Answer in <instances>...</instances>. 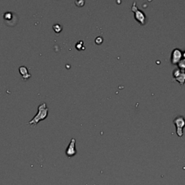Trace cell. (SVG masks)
<instances>
[{"label":"cell","mask_w":185,"mask_h":185,"mask_svg":"<svg viewBox=\"0 0 185 185\" xmlns=\"http://www.w3.org/2000/svg\"><path fill=\"white\" fill-rule=\"evenodd\" d=\"M48 114V108L46 103H42L40 104L38 107V113L35 115L34 117L31 119L29 122H28V124L30 125H36L40 121L44 120L46 118H47Z\"/></svg>","instance_id":"6da1fadb"},{"label":"cell","mask_w":185,"mask_h":185,"mask_svg":"<svg viewBox=\"0 0 185 185\" xmlns=\"http://www.w3.org/2000/svg\"><path fill=\"white\" fill-rule=\"evenodd\" d=\"M131 9L135 15V19L140 25L144 26L146 22L145 14L143 11L140 10V9H138L135 2H133V5H132Z\"/></svg>","instance_id":"7a4b0ae2"},{"label":"cell","mask_w":185,"mask_h":185,"mask_svg":"<svg viewBox=\"0 0 185 185\" xmlns=\"http://www.w3.org/2000/svg\"><path fill=\"white\" fill-rule=\"evenodd\" d=\"M174 123L176 126V133L179 137L183 136V129L185 126V119L182 116H177L174 119Z\"/></svg>","instance_id":"3957f363"},{"label":"cell","mask_w":185,"mask_h":185,"mask_svg":"<svg viewBox=\"0 0 185 185\" xmlns=\"http://www.w3.org/2000/svg\"><path fill=\"white\" fill-rule=\"evenodd\" d=\"M173 77L181 85H183L185 83V72L184 71L182 70V69H175L173 71Z\"/></svg>","instance_id":"277c9868"},{"label":"cell","mask_w":185,"mask_h":185,"mask_svg":"<svg viewBox=\"0 0 185 185\" xmlns=\"http://www.w3.org/2000/svg\"><path fill=\"white\" fill-rule=\"evenodd\" d=\"M4 20L6 21L7 25L9 26V23H14V26L17 24V16L16 14L11 11H7V12H5L3 15Z\"/></svg>","instance_id":"5b68a950"},{"label":"cell","mask_w":185,"mask_h":185,"mask_svg":"<svg viewBox=\"0 0 185 185\" xmlns=\"http://www.w3.org/2000/svg\"><path fill=\"white\" fill-rule=\"evenodd\" d=\"M75 143L76 140L75 138L71 139V141L69 143V145L67 147L66 151H65V153H66L67 156L68 158H72V157L75 156V155L77 154V151H76V147H75Z\"/></svg>","instance_id":"8992f818"},{"label":"cell","mask_w":185,"mask_h":185,"mask_svg":"<svg viewBox=\"0 0 185 185\" xmlns=\"http://www.w3.org/2000/svg\"><path fill=\"white\" fill-rule=\"evenodd\" d=\"M183 57V52L179 48H175L173 50L171 56V62L172 65H176L181 61Z\"/></svg>","instance_id":"52a82bcc"},{"label":"cell","mask_w":185,"mask_h":185,"mask_svg":"<svg viewBox=\"0 0 185 185\" xmlns=\"http://www.w3.org/2000/svg\"><path fill=\"white\" fill-rule=\"evenodd\" d=\"M19 72L22 75V79L23 80H27L28 79L31 77V75L28 72V69L26 66H20L19 67Z\"/></svg>","instance_id":"ba28073f"},{"label":"cell","mask_w":185,"mask_h":185,"mask_svg":"<svg viewBox=\"0 0 185 185\" xmlns=\"http://www.w3.org/2000/svg\"><path fill=\"white\" fill-rule=\"evenodd\" d=\"M53 30L57 33H59L62 30V26L59 23H56L53 26Z\"/></svg>","instance_id":"9c48e42d"},{"label":"cell","mask_w":185,"mask_h":185,"mask_svg":"<svg viewBox=\"0 0 185 185\" xmlns=\"http://www.w3.org/2000/svg\"><path fill=\"white\" fill-rule=\"evenodd\" d=\"M178 68L182 70L185 71V58H182L180 62L178 63Z\"/></svg>","instance_id":"30bf717a"}]
</instances>
